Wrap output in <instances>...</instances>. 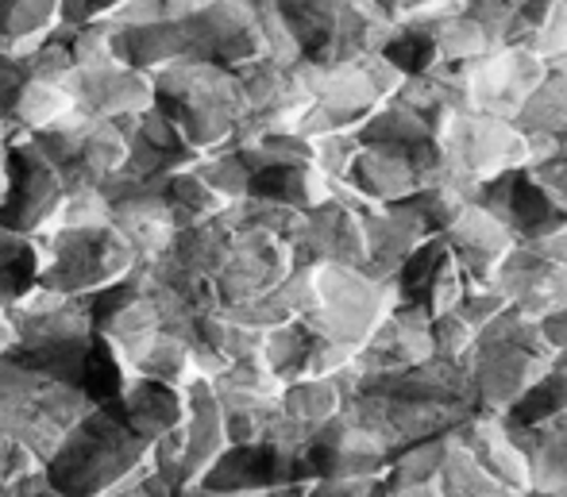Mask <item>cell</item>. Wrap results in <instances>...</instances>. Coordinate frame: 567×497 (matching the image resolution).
<instances>
[{"label":"cell","mask_w":567,"mask_h":497,"mask_svg":"<svg viewBox=\"0 0 567 497\" xmlns=\"http://www.w3.org/2000/svg\"><path fill=\"white\" fill-rule=\"evenodd\" d=\"M151 444L116 421L105 405H93L62 432L54 452L47 455V483L66 497L116 494L147 467Z\"/></svg>","instance_id":"obj_1"},{"label":"cell","mask_w":567,"mask_h":497,"mask_svg":"<svg viewBox=\"0 0 567 497\" xmlns=\"http://www.w3.org/2000/svg\"><path fill=\"white\" fill-rule=\"evenodd\" d=\"M398 304H402L398 278H374L363 267H340V262H313V304L301 324L324 340L363 348Z\"/></svg>","instance_id":"obj_2"},{"label":"cell","mask_w":567,"mask_h":497,"mask_svg":"<svg viewBox=\"0 0 567 497\" xmlns=\"http://www.w3.org/2000/svg\"><path fill=\"white\" fill-rule=\"evenodd\" d=\"M43 244V275L39 286L66 298H85L101 286L124 278L140 262L132 244L113 220L101 224H78V228H51L39 231Z\"/></svg>","instance_id":"obj_3"},{"label":"cell","mask_w":567,"mask_h":497,"mask_svg":"<svg viewBox=\"0 0 567 497\" xmlns=\"http://www.w3.org/2000/svg\"><path fill=\"white\" fill-rule=\"evenodd\" d=\"M436 74L449 85V104L467 112H483V116L494 120H509L522 112L525 97L537 90L548 77V62L537 59L525 46H491L486 54L471 62H460V66H449V62H436Z\"/></svg>","instance_id":"obj_4"},{"label":"cell","mask_w":567,"mask_h":497,"mask_svg":"<svg viewBox=\"0 0 567 497\" xmlns=\"http://www.w3.org/2000/svg\"><path fill=\"white\" fill-rule=\"evenodd\" d=\"M62 189L54 166L35 151L28 135H12L4 143V194H0V228L39 236L59 213Z\"/></svg>","instance_id":"obj_5"},{"label":"cell","mask_w":567,"mask_h":497,"mask_svg":"<svg viewBox=\"0 0 567 497\" xmlns=\"http://www.w3.org/2000/svg\"><path fill=\"white\" fill-rule=\"evenodd\" d=\"M556 359H540L533 351L509 348V343H475L467 359L471 371V401L475 413L506 416L540 379L548 374Z\"/></svg>","instance_id":"obj_6"},{"label":"cell","mask_w":567,"mask_h":497,"mask_svg":"<svg viewBox=\"0 0 567 497\" xmlns=\"http://www.w3.org/2000/svg\"><path fill=\"white\" fill-rule=\"evenodd\" d=\"M62 90L70 97V108L93 120H120L151 108V74L124 66V62L70 70L62 77Z\"/></svg>","instance_id":"obj_7"},{"label":"cell","mask_w":567,"mask_h":497,"mask_svg":"<svg viewBox=\"0 0 567 497\" xmlns=\"http://www.w3.org/2000/svg\"><path fill=\"white\" fill-rule=\"evenodd\" d=\"M441 239L449 244V251L455 259L463 262L471 282H494L502 262L522 244L517 231L509 228L506 220H498L486 205H478V200H467V205L455 213V220L441 231Z\"/></svg>","instance_id":"obj_8"},{"label":"cell","mask_w":567,"mask_h":497,"mask_svg":"<svg viewBox=\"0 0 567 497\" xmlns=\"http://www.w3.org/2000/svg\"><path fill=\"white\" fill-rule=\"evenodd\" d=\"M494 290L506 298V304L529 312V317L545 320L553 312L567 309V267L553 259H540L525 244L514 247L502 270L494 275Z\"/></svg>","instance_id":"obj_9"},{"label":"cell","mask_w":567,"mask_h":497,"mask_svg":"<svg viewBox=\"0 0 567 497\" xmlns=\"http://www.w3.org/2000/svg\"><path fill=\"white\" fill-rule=\"evenodd\" d=\"M105 408L124 428H132L140 439H147V444H155L158 436H166V432H174L186 421V397H182V390L166 386L158 379H143V374L127 379L124 390L113 401H105Z\"/></svg>","instance_id":"obj_10"},{"label":"cell","mask_w":567,"mask_h":497,"mask_svg":"<svg viewBox=\"0 0 567 497\" xmlns=\"http://www.w3.org/2000/svg\"><path fill=\"white\" fill-rule=\"evenodd\" d=\"M348 186L371 205L405 200L421 189L417 158L413 147H390V143H359V155L351 163Z\"/></svg>","instance_id":"obj_11"},{"label":"cell","mask_w":567,"mask_h":497,"mask_svg":"<svg viewBox=\"0 0 567 497\" xmlns=\"http://www.w3.org/2000/svg\"><path fill=\"white\" fill-rule=\"evenodd\" d=\"M43 275V244L35 236L0 228V309H12L39 286Z\"/></svg>","instance_id":"obj_12"},{"label":"cell","mask_w":567,"mask_h":497,"mask_svg":"<svg viewBox=\"0 0 567 497\" xmlns=\"http://www.w3.org/2000/svg\"><path fill=\"white\" fill-rule=\"evenodd\" d=\"M444 497H517L502 486L491 470L478 463V455L460 439V432H444V463H441Z\"/></svg>","instance_id":"obj_13"},{"label":"cell","mask_w":567,"mask_h":497,"mask_svg":"<svg viewBox=\"0 0 567 497\" xmlns=\"http://www.w3.org/2000/svg\"><path fill=\"white\" fill-rule=\"evenodd\" d=\"M429 132H433L429 116H421L417 108H410V104H402L398 97L382 101L355 127L359 143H390V147H421V143H429Z\"/></svg>","instance_id":"obj_14"},{"label":"cell","mask_w":567,"mask_h":497,"mask_svg":"<svg viewBox=\"0 0 567 497\" xmlns=\"http://www.w3.org/2000/svg\"><path fill=\"white\" fill-rule=\"evenodd\" d=\"M278 408L317 432L324 421H332L343 408V390L337 379H293L282 386Z\"/></svg>","instance_id":"obj_15"},{"label":"cell","mask_w":567,"mask_h":497,"mask_svg":"<svg viewBox=\"0 0 567 497\" xmlns=\"http://www.w3.org/2000/svg\"><path fill=\"white\" fill-rule=\"evenodd\" d=\"M514 127L517 132H553V135L567 132V82L560 74L548 70L545 82L525 97L522 112L514 116Z\"/></svg>","instance_id":"obj_16"},{"label":"cell","mask_w":567,"mask_h":497,"mask_svg":"<svg viewBox=\"0 0 567 497\" xmlns=\"http://www.w3.org/2000/svg\"><path fill=\"white\" fill-rule=\"evenodd\" d=\"M425 35L433 39L436 59L449 62V66H460V62L478 59V54H486V51H491V46H494V39L486 35V31L478 28V23L471 20L467 12L449 15V20L433 23V28H429Z\"/></svg>","instance_id":"obj_17"},{"label":"cell","mask_w":567,"mask_h":497,"mask_svg":"<svg viewBox=\"0 0 567 497\" xmlns=\"http://www.w3.org/2000/svg\"><path fill=\"white\" fill-rule=\"evenodd\" d=\"M382 8L402 31H429L433 23L460 15L467 0H382Z\"/></svg>","instance_id":"obj_18"},{"label":"cell","mask_w":567,"mask_h":497,"mask_svg":"<svg viewBox=\"0 0 567 497\" xmlns=\"http://www.w3.org/2000/svg\"><path fill=\"white\" fill-rule=\"evenodd\" d=\"M467 286H471V278H467V270H463V262L455 259L452 251H444L441 267H436V275H433V282H429L425 301H421V304L429 309V317H441V312H452L455 304L463 301Z\"/></svg>","instance_id":"obj_19"},{"label":"cell","mask_w":567,"mask_h":497,"mask_svg":"<svg viewBox=\"0 0 567 497\" xmlns=\"http://www.w3.org/2000/svg\"><path fill=\"white\" fill-rule=\"evenodd\" d=\"M478 343V332L460 317V312H441L433 317V355L449 359V363H467L471 351Z\"/></svg>","instance_id":"obj_20"},{"label":"cell","mask_w":567,"mask_h":497,"mask_svg":"<svg viewBox=\"0 0 567 497\" xmlns=\"http://www.w3.org/2000/svg\"><path fill=\"white\" fill-rule=\"evenodd\" d=\"M463 12L494 39V46L509 43V28H514V15H517V8L509 4V0H467Z\"/></svg>","instance_id":"obj_21"},{"label":"cell","mask_w":567,"mask_h":497,"mask_svg":"<svg viewBox=\"0 0 567 497\" xmlns=\"http://www.w3.org/2000/svg\"><path fill=\"white\" fill-rule=\"evenodd\" d=\"M28 77H31V70H28V59H23V54L0 51V127H8V116H12L16 97H20Z\"/></svg>","instance_id":"obj_22"},{"label":"cell","mask_w":567,"mask_h":497,"mask_svg":"<svg viewBox=\"0 0 567 497\" xmlns=\"http://www.w3.org/2000/svg\"><path fill=\"white\" fill-rule=\"evenodd\" d=\"M124 0H59V23H97L120 12Z\"/></svg>","instance_id":"obj_23"},{"label":"cell","mask_w":567,"mask_h":497,"mask_svg":"<svg viewBox=\"0 0 567 497\" xmlns=\"http://www.w3.org/2000/svg\"><path fill=\"white\" fill-rule=\"evenodd\" d=\"M540 332H545L548 348L556 351V359H564L567 355V309H560V312H553V317L540 320Z\"/></svg>","instance_id":"obj_24"},{"label":"cell","mask_w":567,"mask_h":497,"mask_svg":"<svg viewBox=\"0 0 567 497\" xmlns=\"http://www.w3.org/2000/svg\"><path fill=\"white\" fill-rule=\"evenodd\" d=\"M548 70H553V74H560L564 82H567V51H564L560 59H556V62H553V66H548Z\"/></svg>","instance_id":"obj_25"},{"label":"cell","mask_w":567,"mask_h":497,"mask_svg":"<svg viewBox=\"0 0 567 497\" xmlns=\"http://www.w3.org/2000/svg\"><path fill=\"white\" fill-rule=\"evenodd\" d=\"M564 363H567V355H564Z\"/></svg>","instance_id":"obj_26"}]
</instances>
